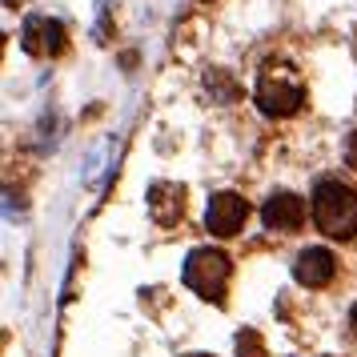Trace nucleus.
I'll use <instances>...</instances> for the list:
<instances>
[{
	"mask_svg": "<svg viewBox=\"0 0 357 357\" xmlns=\"http://www.w3.org/2000/svg\"><path fill=\"white\" fill-rule=\"evenodd\" d=\"M313 221L325 237L349 241L357 233V189L341 181H317L313 189Z\"/></svg>",
	"mask_w": 357,
	"mask_h": 357,
	"instance_id": "f257e3e1",
	"label": "nucleus"
},
{
	"mask_svg": "<svg viewBox=\"0 0 357 357\" xmlns=\"http://www.w3.org/2000/svg\"><path fill=\"white\" fill-rule=\"evenodd\" d=\"M229 273L233 265L221 249H193L189 261H185V285L209 301H221L225 297V285H229Z\"/></svg>",
	"mask_w": 357,
	"mask_h": 357,
	"instance_id": "f03ea898",
	"label": "nucleus"
},
{
	"mask_svg": "<svg viewBox=\"0 0 357 357\" xmlns=\"http://www.w3.org/2000/svg\"><path fill=\"white\" fill-rule=\"evenodd\" d=\"M257 105L265 116H293L305 105V89L289 77H265L257 84Z\"/></svg>",
	"mask_w": 357,
	"mask_h": 357,
	"instance_id": "7ed1b4c3",
	"label": "nucleus"
},
{
	"mask_svg": "<svg viewBox=\"0 0 357 357\" xmlns=\"http://www.w3.org/2000/svg\"><path fill=\"white\" fill-rule=\"evenodd\" d=\"M245 217H249L245 197H237V193H217V197L209 201V209H205V225H209L217 237H233V233H241Z\"/></svg>",
	"mask_w": 357,
	"mask_h": 357,
	"instance_id": "20e7f679",
	"label": "nucleus"
},
{
	"mask_svg": "<svg viewBox=\"0 0 357 357\" xmlns=\"http://www.w3.org/2000/svg\"><path fill=\"white\" fill-rule=\"evenodd\" d=\"M20 45L24 52H33V56H56V52H65V29L49 17H36L24 24V33H20Z\"/></svg>",
	"mask_w": 357,
	"mask_h": 357,
	"instance_id": "39448f33",
	"label": "nucleus"
},
{
	"mask_svg": "<svg viewBox=\"0 0 357 357\" xmlns=\"http://www.w3.org/2000/svg\"><path fill=\"white\" fill-rule=\"evenodd\" d=\"M333 273H337V261H333L329 249H305V253H297V261H293V277H297L305 289L329 285Z\"/></svg>",
	"mask_w": 357,
	"mask_h": 357,
	"instance_id": "423d86ee",
	"label": "nucleus"
},
{
	"mask_svg": "<svg viewBox=\"0 0 357 357\" xmlns=\"http://www.w3.org/2000/svg\"><path fill=\"white\" fill-rule=\"evenodd\" d=\"M261 217H265V225L277 229V233H293V229L301 225V217H305V205H301V197H293V193H273L265 201Z\"/></svg>",
	"mask_w": 357,
	"mask_h": 357,
	"instance_id": "0eeeda50",
	"label": "nucleus"
},
{
	"mask_svg": "<svg viewBox=\"0 0 357 357\" xmlns=\"http://www.w3.org/2000/svg\"><path fill=\"white\" fill-rule=\"evenodd\" d=\"M149 209H153V217L161 225H173L181 217V209H185V193H181L177 185H157L153 197H149Z\"/></svg>",
	"mask_w": 357,
	"mask_h": 357,
	"instance_id": "6e6552de",
	"label": "nucleus"
},
{
	"mask_svg": "<svg viewBox=\"0 0 357 357\" xmlns=\"http://www.w3.org/2000/svg\"><path fill=\"white\" fill-rule=\"evenodd\" d=\"M237 354H241V357H265V349H261V337L253 333V329H245L241 337H237Z\"/></svg>",
	"mask_w": 357,
	"mask_h": 357,
	"instance_id": "1a4fd4ad",
	"label": "nucleus"
},
{
	"mask_svg": "<svg viewBox=\"0 0 357 357\" xmlns=\"http://www.w3.org/2000/svg\"><path fill=\"white\" fill-rule=\"evenodd\" d=\"M345 161H349V165L357 169V132L349 137V145H345Z\"/></svg>",
	"mask_w": 357,
	"mask_h": 357,
	"instance_id": "9d476101",
	"label": "nucleus"
},
{
	"mask_svg": "<svg viewBox=\"0 0 357 357\" xmlns=\"http://www.w3.org/2000/svg\"><path fill=\"white\" fill-rule=\"evenodd\" d=\"M349 325H354V333H357V305H354V317H349Z\"/></svg>",
	"mask_w": 357,
	"mask_h": 357,
	"instance_id": "9b49d317",
	"label": "nucleus"
}]
</instances>
